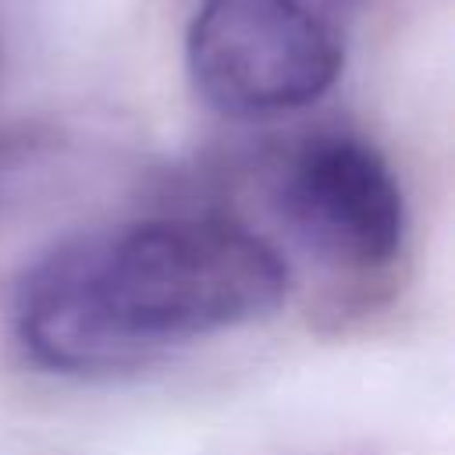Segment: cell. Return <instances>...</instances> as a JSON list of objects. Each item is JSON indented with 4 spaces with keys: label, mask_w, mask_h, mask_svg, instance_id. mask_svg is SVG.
Listing matches in <instances>:
<instances>
[{
    "label": "cell",
    "mask_w": 455,
    "mask_h": 455,
    "mask_svg": "<svg viewBox=\"0 0 455 455\" xmlns=\"http://www.w3.org/2000/svg\"><path fill=\"white\" fill-rule=\"evenodd\" d=\"M341 64L338 21L299 0H199L185 32L192 89L235 121H267L316 103Z\"/></svg>",
    "instance_id": "7a4b0ae2"
},
{
    "label": "cell",
    "mask_w": 455,
    "mask_h": 455,
    "mask_svg": "<svg viewBox=\"0 0 455 455\" xmlns=\"http://www.w3.org/2000/svg\"><path fill=\"white\" fill-rule=\"evenodd\" d=\"M270 199L288 235L338 270H380L402 252V185L387 156L355 132L323 128L288 146Z\"/></svg>",
    "instance_id": "3957f363"
},
{
    "label": "cell",
    "mask_w": 455,
    "mask_h": 455,
    "mask_svg": "<svg viewBox=\"0 0 455 455\" xmlns=\"http://www.w3.org/2000/svg\"><path fill=\"white\" fill-rule=\"evenodd\" d=\"M299 4H306L309 11H316V14H323V18H331V21H341L348 11H355L363 0H299Z\"/></svg>",
    "instance_id": "277c9868"
},
{
    "label": "cell",
    "mask_w": 455,
    "mask_h": 455,
    "mask_svg": "<svg viewBox=\"0 0 455 455\" xmlns=\"http://www.w3.org/2000/svg\"><path fill=\"white\" fill-rule=\"evenodd\" d=\"M288 259L259 231L217 213H167L71 235L14 291V331L53 373H110L270 316Z\"/></svg>",
    "instance_id": "6da1fadb"
}]
</instances>
